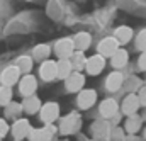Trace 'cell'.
<instances>
[{
  "label": "cell",
  "instance_id": "1",
  "mask_svg": "<svg viewBox=\"0 0 146 141\" xmlns=\"http://www.w3.org/2000/svg\"><path fill=\"white\" fill-rule=\"evenodd\" d=\"M39 119L44 126H49V124H54V121L60 119V106L58 102H46L41 106L39 110Z\"/></svg>",
  "mask_w": 146,
  "mask_h": 141
},
{
  "label": "cell",
  "instance_id": "2",
  "mask_svg": "<svg viewBox=\"0 0 146 141\" xmlns=\"http://www.w3.org/2000/svg\"><path fill=\"white\" fill-rule=\"evenodd\" d=\"M80 128H82V116L78 112H70L60 122V133L61 134H73Z\"/></svg>",
  "mask_w": 146,
  "mask_h": 141
},
{
  "label": "cell",
  "instance_id": "3",
  "mask_svg": "<svg viewBox=\"0 0 146 141\" xmlns=\"http://www.w3.org/2000/svg\"><path fill=\"white\" fill-rule=\"evenodd\" d=\"M53 53L56 55L58 60H70L72 55L75 53V46H73L72 37H61L54 43L53 46Z\"/></svg>",
  "mask_w": 146,
  "mask_h": 141
},
{
  "label": "cell",
  "instance_id": "4",
  "mask_svg": "<svg viewBox=\"0 0 146 141\" xmlns=\"http://www.w3.org/2000/svg\"><path fill=\"white\" fill-rule=\"evenodd\" d=\"M31 129H33V128H31V122H29V119H26V117L15 119V121L12 122V126H10L12 138L15 141H22V140H26V138H29Z\"/></svg>",
  "mask_w": 146,
  "mask_h": 141
},
{
  "label": "cell",
  "instance_id": "5",
  "mask_svg": "<svg viewBox=\"0 0 146 141\" xmlns=\"http://www.w3.org/2000/svg\"><path fill=\"white\" fill-rule=\"evenodd\" d=\"M21 76H22V73L19 71V68L15 65H9V67H5L3 70L0 71V85L12 88L14 85L19 83Z\"/></svg>",
  "mask_w": 146,
  "mask_h": 141
},
{
  "label": "cell",
  "instance_id": "6",
  "mask_svg": "<svg viewBox=\"0 0 146 141\" xmlns=\"http://www.w3.org/2000/svg\"><path fill=\"white\" fill-rule=\"evenodd\" d=\"M19 94L26 99V97H33L36 95V90H37V78L34 75H22L21 80H19Z\"/></svg>",
  "mask_w": 146,
  "mask_h": 141
},
{
  "label": "cell",
  "instance_id": "7",
  "mask_svg": "<svg viewBox=\"0 0 146 141\" xmlns=\"http://www.w3.org/2000/svg\"><path fill=\"white\" fill-rule=\"evenodd\" d=\"M97 102V92L94 88H83L76 94V106L82 110H88Z\"/></svg>",
  "mask_w": 146,
  "mask_h": 141
},
{
  "label": "cell",
  "instance_id": "8",
  "mask_svg": "<svg viewBox=\"0 0 146 141\" xmlns=\"http://www.w3.org/2000/svg\"><path fill=\"white\" fill-rule=\"evenodd\" d=\"M121 46L117 44V41L112 37V36H107V37H104V39H100L99 41V44H97V55H100L102 58H110L117 49H119Z\"/></svg>",
  "mask_w": 146,
  "mask_h": 141
},
{
  "label": "cell",
  "instance_id": "9",
  "mask_svg": "<svg viewBox=\"0 0 146 141\" xmlns=\"http://www.w3.org/2000/svg\"><path fill=\"white\" fill-rule=\"evenodd\" d=\"M139 107H141V104H139L138 95L136 94H127L124 97V100L121 102V114H124L126 117L134 116V114H138Z\"/></svg>",
  "mask_w": 146,
  "mask_h": 141
},
{
  "label": "cell",
  "instance_id": "10",
  "mask_svg": "<svg viewBox=\"0 0 146 141\" xmlns=\"http://www.w3.org/2000/svg\"><path fill=\"white\" fill-rule=\"evenodd\" d=\"M124 80H126V76H124V73L122 71H110L109 75H107V78H106V82H104V85H106V90L107 92H119L122 87H124Z\"/></svg>",
  "mask_w": 146,
  "mask_h": 141
},
{
  "label": "cell",
  "instance_id": "11",
  "mask_svg": "<svg viewBox=\"0 0 146 141\" xmlns=\"http://www.w3.org/2000/svg\"><path fill=\"white\" fill-rule=\"evenodd\" d=\"M106 68V58H102L100 55H92V56H88L87 58V63H85V71L88 73V75H92V76H95V75H100L102 71Z\"/></svg>",
  "mask_w": 146,
  "mask_h": 141
},
{
  "label": "cell",
  "instance_id": "12",
  "mask_svg": "<svg viewBox=\"0 0 146 141\" xmlns=\"http://www.w3.org/2000/svg\"><path fill=\"white\" fill-rule=\"evenodd\" d=\"M56 133V128L53 124L42 126V128H33L29 133V141H51Z\"/></svg>",
  "mask_w": 146,
  "mask_h": 141
},
{
  "label": "cell",
  "instance_id": "13",
  "mask_svg": "<svg viewBox=\"0 0 146 141\" xmlns=\"http://www.w3.org/2000/svg\"><path fill=\"white\" fill-rule=\"evenodd\" d=\"M83 87H85V76L80 71H73L65 80V88L70 94H78L80 90H83Z\"/></svg>",
  "mask_w": 146,
  "mask_h": 141
},
{
  "label": "cell",
  "instance_id": "14",
  "mask_svg": "<svg viewBox=\"0 0 146 141\" xmlns=\"http://www.w3.org/2000/svg\"><path fill=\"white\" fill-rule=\"evenodd\" d=\"M56 73H58V68H56V61L54 60H46L39 65V78L42 82H53L56 80Z\"/></svg>",
  "mask_w": 146,
  "mask_h": 141
},
{
  "label": "cell",
  "instance_id": "15",
  "mask_svg": "<svg viewBox=\"0 0 146 141\" xmlns=\"http://www.w3.org/2000/svg\"><path fill=\"white\" fill-rule=\"evenodd\" d=\"M117 112H119V104H117V100H114V99H104V100L100 102V106H99V114H100L106 121L112 119Z\"/></svg>",
  "mask_w": 146,
  "mask_h": 141
},
{
  "label": "cell",
  "instance_id": "16",
  "mask_svg": "<svg viewBox=\"0 0 146 141\" xmlns=\"http://www.w3.org/2000/svg\"><path fill=\"white\" fill-rule=\"evenodd\" d=\"M109 60H110V67H112L114 70L121 71L126 65H127V61H129V53H127L124 48H119Z\"/></svg>",
  "mask_w": 146,
  "mask_h": 141
},
{
  "label": "cell",
  "instance_id": "17",
  "mask_svg": "<svg viewBox=\"0 0 146 141\" xmlns=\"http://www.w3.org/2000/svg\"><path fill=\"white\" fill-rule=\"evenodd\" d=\"M110 131H112V128H110L109 121H106V119L95 121V122L92 124V134H94L97 140H106V138H109Z\"/></svg>",
  "mask_w": 146,
  "mask_h": 141
},
{
  "label": "cell",
  "instance_id": "18",
  "mask_svg": "<svg viewBox=\"0 0 146 141\" xmlns=\"http://www.w3.org/2000/svg\"><path fill=\"white\" fill-rule=\"evenodd\" d=\"M112 37L117 41L119 46H126V44L131 43V39L134 37V33H133V29H131L129 26H119V27H115Z\"/></svg>",
  "mask_w": 146,
  "mask_h": 141
},
{
  "label": "cell",
  "instance_id": "19",
  "mask_svg": "<svg viewBox=\"0 0 146 141\" xmlns=\"http://www.w3.org/2000/svg\"><path fill=\"white\" fill-rule=\"evenodd\" d=\"M73 39V46H75V51H80V53H85L90 46H92V36L85 31L78 33L72 37Z\"/></svg>",
  "mask_w": 146,
  "mask_h": 141
},
{
  "label": "cell",
  "instance_id": "20",
  "mask_svg": "<svg viewBox=\"0 0 146 141\" xmlns=\"http://www.w3.org/2000/svg\"><path fill=\"white\" fill-rule=\"evenodd\" d=\"M21 106H22V112H26L27 116H34L41 110L42 102H41V99L37 95H33V97H26Z\"/></svg>",
  "mask_w": 146,
  "mask_h": 141
},
{
  "label": "cell",
  "instance_id": "21",
  "mask_svg": "<svg viewBox=\"0 0 146 141\" xmlns=\"http://www.w3.org/2000/svg\"><path fill=\"white\" fill-rule=\"evenodd\" d=\"M51 53H53V49H51L49 44H36V46L33 48V55H31V58H33L34 61L42 63V61L49 60Z\"/></svg>",
  "mask_w": 146,
  "mask_h": 141
},
{
  "label": "cell",
  "instance_id": "22",
  "mask_svg": "<svg viewBox=\"0 0 146 141\" xmlns=\"http://www.w3.org/2000/svg\"><path fill=\"white\" fill-rule=\"evenodd\" d=\"M141 126H143V119H141L138 114H134V116L126 117V122H124V131H126L127 134L134 136V134L141 129Z\"/></svg>",
  "mask_w": 146,
  "mask_h": 141
},
{
  "label": "cell",
  "instance_id": "23",
  "mask_svg": "<svg viewBox=\"0 0 146 141\" xmlns=\"http://www.w3.org/2000/svg\"><path fill=\"white\" fill-rule=\"evenodd\" d=\"M56 68H58L56 80H66V78L73 73L70 60H58V61H56Z\"/></svg>",
  "mask_w": 146,
  "mask_h": 141
},
{
  "label": "cell",
  "instance_id": "24",
  "mask_svg": "<svg viewBox=\"0 0 146 141\" xmlns=\"http://www.w3.org/2000/svg\"><path fill=\"white\" fill-rule=\"evenodd\" d=\"M15 67L19 68V71H21L22 75H29V73L33 71V67H34V60H33L29 55H22V56L17 58Z\"/></svg>",
  "mask_w": 146,
  "mask_h": 141
},
{
  "label": "cell",
  "instance_id": "25",
  "mask_svg": "<svg viewBox=\"0 0 146 141\" xmlns=\"http://www.w3.org/2000/svg\"><path fill=\"white\" fill-rule=\"evenodd\" d=\"M70 63H72L73 71H80V73H82V70H85V63H87L85 53L75 51V53L72 55V58H70Z\"/></svg>",
  "mask_w": 146,
  "mask_h": 141
},
{
  "label": "cell",
  "instance_id": "26",
  "mask_svg": "<svg viewBox=\"0 0 146 141\" xmlns=\"http://www.w3.org/2000/svg\"><path fill=\"white\" fill-rule=\"evenodd\" d=\"M21 114H22V106L19 104V102H10L9 106H5V116H3V119H19L21 117Z\"/></svg>",
  "mask_w": 146,
  "mask_h": 141
},
{
  "label": "cell",
  "instance_id": "27",
  "mask_svg": "<svg viewBox=\"0 0 146 141\" xmlns=\"http://www.w3.org/2000/svg\"><path fill=\"white\" fill-rule=\"evenodd\" d=\"M12 95H14V92H12V88L10 87H3V85H0V106H9L10 102H12Z\"/></svg>",
  "mask_w": 146,
  "mask_h": 141
},
{
  "label": "cell",
  "instance_id": "28",
  "mask_svg": "<svg viewBox=\"0 0 146 141\" xmlns=\"http://www.w3.org/2000/svg\"><path fill=\"white\" fill-rule=\"evenodd\" d=\"M134 48L138 51H141V53L146 51V29H141L136 34V37H134Z\"/></svg>",
  "mask_w": 146,
  "mask_h": 141
},
{
  "label": "cell",
  "instance_id": "29",
  "mask_svg": "<svg viewBox=\"0 0 146 141\" xmlns=\"http://www.w3.org/2000/svg\"><path fill=\"white\" fill-rule=\"evenodd\" d=\"M9 133H10V126H9V122H7V119L0 117V141L3 140Z\"/></svg>",
  "mask_w": 146,
  "mask_h": 141
},
{
  "label": "cell",
  "instance_id": "30",
  "mask_svg": "<svg viewBox=\"0 0 146 141\" xmlns=\"http://www.w3.org/2000/svg\"><path fill=\"white\" fill-rule=\"evenodd\" d=\"M110 136H112V140L114 141H126V136H124V131L121 129V128H114L112 129V133H110Z\"/></svg>",
  "mask_w": 146,
  "mask_h": 141
},
{
  "label": "cell",
  "instance_id": "31",
  "mask_svg": "<svg viewBox=\"0 0 146 141\" xmlns=\"http://www.w3.org/2000/svg\"><path fill=\"white\" fill-rule=\"evenodd\" d=\"M136 95H138V99H139V104L146 107V85H141V87H139V90H138Z\"/></svg>",
  "mask_w": 146,
  "mask_h": 141
},
{
  "label": "cell",
  "instance_id": "32",
  "mask_svg": "<svg viewBox=\"0 0 146 141\" xmlns=\"http://www.w3.org/2000/svg\"><path fill=\"white\" fill-rule=\"evenodd\" d=\"M138 68H139L141 71H146V51L141 53L139 58H138Z\"/></svg>",
  "mask_w": 146,
  "mask_h": 141
},
{
  "label": "cell",
  "instance_id": "33",
  "mask_svg": "<svg viewBox=\"0 0 146 141\" xmlns=\"http://www.w3.org/2000/svg\"><path fill=\"white\" fill-rule=\"evenodd\" d=\"M143 138H145V141H146V128L143 129Z\"/></svg>",
  "mask_w": 146,
  "mask_h": 141
}]
</instances>
